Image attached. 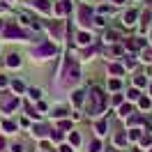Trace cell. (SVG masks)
Instances as JSON below:
<instances>
[{
	"instance_id": "6da1fadb",
	"label": "cell",
	"mask_w": 152,
	"mask_h": 152,
	"mask_svg": "<svg viewBox=\"0 0 152 152\" xmlns=\"http://www.w3.org/2000/svg\"><path fill=\"white\" fill-rule=\"evenodd\" d=\"M104 106H106V95L99 90V88H92L90 90V95H88V113L90 115H99L102 111H104Z\"/></svg>"
},
{
	"instance_id": "7a4b0ae2",
	"label": "cell",
	"mask_w": 152,
	"mask_h": 152,
	"mask_svg": "<svg viewBox=\"0 0 152 152\" xmlns=\"http://www.w3.org/2000/svg\"><path fill=\"white\" fill-rule=\"evenodd\" d=\"M65 76H67V81H78L81 78V74H78V65L76 62H72V58L67 60V67H65Z\"/></svg>"
},
{
	"instance_id": "3957f363",
	"label": "cell",
	"mask_w": 152,
	"mask_h": 152,
	"mask_svg": "<svg viewBox=\"0 0 152 152\" xmlns=\"http://www.w3.org/2000/svg\"><path fill=\"white\" fill-rule=\"evenodd\" d=\"M53 53H56V46H53V44H42V46H37L32 51L35 58H46V56H53Z\"/></svg>"
},
{
	"instance_id": "277c9868",
	"label": "cell",
	"mask_w": 152,
	"mask_h": 152,
	"mask_svg": "<svg viewBox=\"0 0 152 152\" xmlns=\"http://www.w3.org/2000/svg\"><path fill=\"white\" fill-rule=\"evenodd\" d=\"M5 37H10V39H26V32L21 28H16V26H7V30H5Z\"/></svg>"
},
{
	"instance_id": "5b68a950",
	"label": "cell",
	"mask_w": 152,
	"mask_h": 152,
	"mask_svg": "<svg viewBox=\"0 0 152 152\" xmlns=\"http://www.w3.org/2000/svg\"><path fill=\"white\" fill-rule=\"evenodd\" d=\"M78 19H81V23L83 26H90V12H88V7H78Z\"/></svg>"
},
{
	"instance_id": "8992f818",
	"label": "cell",
	"mask_w": 152,
	"mask_h": 152,
	"mask_svg": "<svg viewBox=\"0 0 152 152\" xmlns=\"http://www.w3.org/2000/svg\"><path fill=\"white\" fill-rule=\"evenodd\" d=\"M16 106H19V99H16V97H12V99H5V102H2V111H7V113H10V111H14Z\"/></svg>"
},
{
	"instance_id": "52a82bcc",
	"label": "cell",
	"mask_w": 152,
	"mask_h": 152,
	"mask_svg": "<svg viewBox=\"0 0 152 152\" xmlns=\"http://www.w3.org/2000/svg\"><path fill=\"white\" fill-rule=\"evenodd\" d=\"M143 44H145L143 39H127V46L132 48V51H138V48H141Z\"/></svg>"
},
{
	"instance_id": "ba28073f",
	"label": "cell",
	"mask_w": 152,
	"mask_h": 152,
	"mask_svg": "<svg viewBox=\"0 0 152 152\" xmlns=\"http://www.w3.org/2000/svg\"><path fill=\"white\" fill-rule=\"evenodd\" d=\"M7 65H10V67H19L21 65V58L16 56V53H12V56L7 58Z\"/></svg>"
},
{
	"instance_id": "9c48e42d",
	"label": "cell",
	"mask_w": 152,
	"mask_h": 152,
	"mask_svg": "<svg viewBox=\"0 0 152 152\" xmlns=\"http://www.w3.org/2000/svg\"><path fill=\"white\" fill-rule=\"evenodd\" d=\"M35 5H37V10H42V12H48V10H51L48 0H35Z\"/></svg>"
},
{
	"instance_id": "30bf717a",
	"label": "cell",
	"mask_w": 152,
	"mask_h": 152,
	"mask_svg": "<svg viewBox=\"0 0 152 152\" xmlns=\"http://www.w3.org/2000/svg\"><path fill=\"white\" fill-rule=\"evenodd\" d=\"M108 72H111V74H115V76H118V74H122L124 69H122V67H120V65H111V67H108Z\"/></svg>"
},
{
	"instance_id": "8fae6325",
	"label": "cell",
	"mask_w": 152,
	"mask_h": 152,
	"mask_svg": "<svg viewBox=\"0 0 152 152\" xmlns=\"http://www.w3.org/2000/svg\"><path fill=\"white\" fill-rule=\"evenodd\" d=\"M67 10H69V2H60V5L56 7V12H58V14H65Z\"/></svg>"
},
{
	"instance_id": "7c38bea8",
	"label": "cell",
	"mask_w": 152,
	"mask_h": 152,
	"mask_svg": "<svg viewBox=\"0 0 152 152\" xmlns=\"http://www.w3.org/2000/svg\"><path fill=\"white\" fill-rule=\"evenodd\" d=\"M134 19H136V12H127V14H124V23H134Z\"/></svg>"
},
{
	"instance_id": "4fadbf2b",
	"label": "cell",
	"mask_w": 152,
	"mask_h": 152,
	"mask_svg": "<svg viewBox=\"0 0 152 152\" xmlns=\"http://www.w3.org/2000/svg\"><path fill=\"white\" fill-rule=\"evenodd\" d=\"M88 42H90V35H88V32H81V35H78V44H88Z\"/></svg>"
},
{
	"instance_id": "5bb4252c",
	"label": "cell",
	"mask_w": 152,
	"mask_h": 152,
	"mask_svg": "<svg viewBox=\"0 0 152 152\" xmlns=\"http://www.w3.org/2000/svg\"><path fill=\"white\" fill-rule=\"evenodd\" d=\"M129 113H132V106H129V104H124L122 108H120V115H122V118H127Z\"/></svg>"
},
{
	"instance_id": "9a60e30c",
	"label": "cell",
	"mask_w": 152,
	"mask_h": 152,
	"mask_svg": "<svg viewBox=\"0 0 152 152\" xmlns=\"http://www.w3.org/2000/svg\"><path fill=\"white\" fill-rule=\"evenodd\" d=\"M99 150H102V143H99V141L90 143V152H99Z\"/></svg>"
},
{
	"instance_id": "2e32d148",
	"label": "cell",
	"mask_w": 152,
	"mask_h": 152,
	"mask_svg": "<svg viewBox=\"0 0 152 152\" xmlns=\"http://www.w3.org/2000/svg\"><path fill=\"white\" fill-rule=\"evenodd\" d=\"M2 127H5V129H7V132H14V129H16V124L12 122V120H7V122L2 124Z\"/></svg>"
},
{
	"instance_id": "e0dca14e",
	"label": "cell",
	"mask_w": 152,
	"mask_h": 152,
	"mask_svg": "<svg viewBox=\"0 0 152 152\" xmlns=\"http://www.w3.org/2000/svg\"><path fill=\"white\" fill-rule=\"evenodd\" d=\"M28 95L32 97V99H39V97H42V90H35V88H32V90H30Z\"/></svg>"
},
{
	"instance_id": "ac0fdd59",
	"label": "cell",
	"mask_w": 152,
	"mask_h": 152,
	"mask_svg": "<svg viewBox=\"0 0 152 152\" xmlns=\"http://www.w3.org/2000/svg\"><path fill=\"white\" fill-rule=\"evenodd\" d=\"M14 92H23V83H19V81H14Z\"/></svg>"
},
{
	"instance_id": "d6986e66",
	"label": "cell",
	"mask_w": 152,
	"mask_h": 152,
	"mask_svg": "<svg viewBox=\"0 0 152 152\" xmlns=\"http://www.w3.org/2000/svg\"><path fill=\"white\" fill-rule=\"evenodd\" d=\"M46 134V127H35V136H44Z\"/></svg>"
},
{
	"instance_id": "ffe728a7",
	"label": "cell",
	"mask_w": 152,
	"mask_h": 152,
	"mask_svg": "<svg viewBox=\"0 0 152 152\" xmlns=\"http://www.w3.org/2000/svg\"><path fill=\"white\" fill-rule=\"evenodd\" d=\"M69 141H72V145H78L81 138H78V134H72V136H69Z\"/></svg>"
},
{
	"instance_id": "44dd1931",
	"label": "cell",
	"mask_w": 152,
	"mask_h": 152,
	"mask_svg": "<svg viewBox=\"0 0 152 152\" xmlns=\"http://www.w3.org/2000/svg\"><path fill=\"white\" fill-rule=\"evenodd\" d=\"M97 132H99V134H106V122H97Z\"/></svg>"
},
{
	"instance_id": "7402d4cb",
	"label": "cell",
	"mask_w": 152,
	"mask_h": 152,
	"mask_svg": "<svg viewBox=\"0 0 152 152\" xmlns=\"http://www.w3.org/2000/svg\"><path fill=\"white\" fill-rule=\"evenodd\" d=\"M108 88H111V90H118V88H120V81H111V83H108Z\"/></svg>"
},
{
	"instance_id": "603a6c76",
	"label": "cell",
	"mask_w": 152,
	"mask_h": 152,
	"mask_svg": "<svg viewBox=\"0 0 152 152\" xmlns=\"http://www.w3.org/2000/svg\"><path fill=\"white\" fill-rule=\"evenodd\" d=\"M136 86H145V78L143 76H136Z\"/></svg>"
},
{
	"instance_id": "cb8c5ba5",
	"label": "cell",
	"mask_w": 152,
	"mask_h": 152,
	"mask_svg": "<svg viewBox=\"0 0 152 152\" xmlns=\"http://www.w3.org/2000/svg\"><path fill=\"white\" fill-rule=\"evenodd\" d=\"M51 136H53V141H60V138H62V134H60V132H53Z\"/></svg>"
},
{
	"instance_id": "d4e9b609",
	"label": "cell",
	"mask_w": 152,
	"mask_h": 152,
	"mask_svg": "<svg viewBox=\"0 0 152 152\" xmlns=\"http://www.w3.org/2000/svg\"><path fill=\"white\" fill-rule=\"evenodd\" d=\"M138 97V90H129V99H136Z\"/></svg>"
},
{
	"instance_id": "484cf974",
	"label": "cell",
	"mask_w": 152,
	"mask_h": 152,
	"mask_svg": "<svg viewBox=\"0 0 152 152\" xmlns=\"http://www.w3.org/2000/svg\"><path fill=\"white\" fill-rule=\"evenodd\" d=\"M150 106V99H141V108H148Z\"/></svg>"
},
{
	"instance_id": "4316f807",
	"label": "cell",
	"mask_w": 152,
	"mask_h": 152,
	"mask_svg": "<svg viewBox=\"0 0 152 152\" xmlns=\"http://www.w3.org/2000/svg\"><path fill=\"white\" fill-rule=\"evenodd\" d=\"M65 113H67L65 108H58V111H56V113H53V115H58V118H62V115H65Z\"/></svg>"
},
{
	"instance_id": "83f0119b",
	"label": "cell",
	"mask_w": 152,
	"mask_h": 152,
	"mask_svg": "<svg viewBox=\"0 0 152 152\" xmlns=\"http://www.w3.org/2000/svg\"><path fill=\"white\" fill-rule=\"evenodd\" d=\"M12 152H23V148L21 145H12Z\"/></svg>"
},
{
	"instance_id": "f1b7e54d",
	"label": "cell",
	"mask_w": 152,
	"mask_h": 152,
	"mask_svg": "<svg viewBox=\"0 0 152 152\" xmlns=\"http://www.w3.org/2000/svg\"><path fill=\"white\" fill-rule=\"evenodd\" d=\"M7 86V78H5V76H0V88H5Z\"/></svg>"
},
{
	"instance_id": "f546056e",
	"label": "cell",
	"mask_w": 152,
	"mask_h": 152,
	"mask_svg": "<svg viewBox=\"0 0 152 152\" xmlns=\"http://www.w3.org/2000/svg\"><path fill=\"white\" fill-rule=\"evenodd\" d=\"M60 152H72V148H69V145H62V148H60Z\"/></svg>"
},
{
	"instance_id": "4dcf8cb0",
	"label": "cell",
	"mask_w": 152,
	"mask_h": 152,
	"mask_svg": "<svg viewBox=\"0 0 152 152\" xmlns=\"http://www.w3.org/2000/svg\"><path fill=\"white\" fill-rule=\"evenodd\" d=\"M2 148H5V141H2V138H0V150H2Z\"/></svg>"
},
{
	"instance_id": "1f68e13d",
	"label": "cell",
	"mask_w": 152,
	"mask_h": 152,
	"mask_svg": "<svg viewBox=\"0 0 152 152\" xmlns=\"http://www.w3.org/2000/svg\"><path fill=\"white\" fill-rule=\"evenodd\" d=\"M113 2H124V0H113Z\"/></svg>"
},
{
	"instance_id": "d6a6232c",
	"label": "cell",
	"mask_w": 152,
	"mask_h": 152,
	"mask_svg": "<svg viewBox=\"0 0 152 152\" xmlns=\"http://www.w3.org/2000/svg\"><path fill=\"white\" fill-rule=\"evenodd\" d=\"M0 28H2V21H0Z\"/></svg>"
}]
</instances>
